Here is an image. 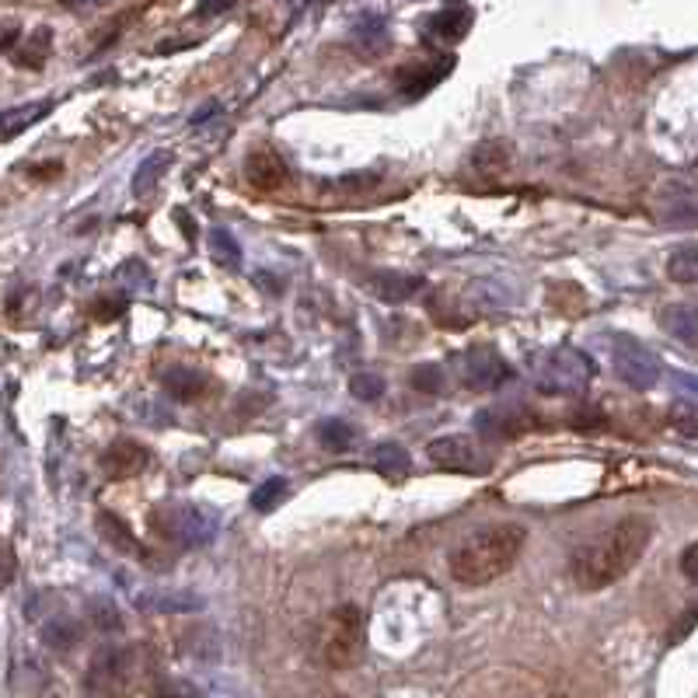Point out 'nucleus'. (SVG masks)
Segmentation results:
<instances>
[{"instance_id":"nucleus-30","label":"nucleus","mask_w":698,"mask_h":698,"mask_svg":"<svg viewBox=\"0 0 698 698\" xmlns=\"http://www.w3.org/2000/svg\"><path fill=\"white\" fill-rule=\"evenodd\" d=\"M42 639L49 650H57V653H70L73 650V642H77V626L67 622V618H57V622H49L42 629Z\"/></svg>"},{"instance_id":"nucleus-12","label":"nucleus","mask_w":698,"mask_h":698,"mask_svg":"<svg viewBox=\"0 0 698 698\" xmlns=\"http://www.w3.org/2000/svg\"><path fill=\"white\" fill-rule=\"evenodd\" d=\"M147 461H150V451L140 441H116L98 458L101 472L109 479H134L147 469Z\"/></svg>"},{"instance_id":"nucleus-6","label":"nucleus","mask_w":698,"mask_h":698,"mask_svg":"<svg viewBox=\"0 0 698 698\" xmlns=\"http://www.w3.org/2000/svg\"><path fill=\"white\" fill-rule=\"evenodd\" d=\"M598 367H593V360L573 346H562V350H552L545 360H541L538 367V387L545 395H562V399H573V395H583Z\"/></svg>"},{"instance_id":"nucleus-1","label":"nucleus","mask_w":698,"mask_h":698,"mask_svg":"<svg viewBox=\"0 0 698 698\" xmlns=\"http://www.w3.org/2000/svg\"><path fill=\"white\" fill-rule=\"evenodd\" d=\"M653 541V521L646 513H626L618 517L611 528H604L598 538H590L587 545L577 549L570 573L580 590L598 593L615 587L618 580H626L639 559L646 556Z\"/></svg>"},{"instance_id":"nucleus-33","label":"nucleus","mask_w":698,"mask_h":698,"mask_svg":"<svg viewBox=\"0 0 698 698\" xmlns=\"http://www.w3.org/2000/svg\"><path fill=\"white\" fill-rule=\"evenodd\" d=\"M670 384H675V392L681 399H688V405H698V377L695 374H670Z\"/></svg>"},{"instance_id":"nucleus-16","label":"nucleus","mask_w":698,"mask_h":698,"mask_svg":"<svg viewBox=\"0 0 698 698\" xmlns=\"http://www.w3.org/2000/svg\"><path fill=\"white\" fill-rule=\"evenodd\" d=\"M451 67H454V60H451V57H441V60H433V63L405 67V70L399 73V91H402V95H409V98H416V95L430 91L436 81H441V77H444Z\"/></svg>"},{"instance_id":"nucleus-23","label":"nucleus","mask_w":698,"mask_h":698,"mask_svg":"<svg viewBox=\"0 0 698 698\" xmlns=\"http://www.w3.org/2000/svg\"><path fill=\"white\" fill-rule=\"evenodd\" d=\"M210 252H214V263L224 266V269H238L242 266V245H238V238L230 235L227 227H214L210 230Z\"/></svg>"},{"instance_id":"nucleus-8","label":"nucleus","mask_w":698,"mask_h":698,"mask_svg":"<svg viewBox=\"0 0 698 698\" xmlns=\"http://www.w3.org/2000/svg\"><path fill=\"white\" fill-rule=\"evenodd\" d=\"M426 458L436 464V469L458 472V475H485L489 469H493V461L482 454L475 436H464V433L436 436V441H430V448H426Z\"/></svg>"},{"instance_id":"nucleus-18","label":"nucleus","mask_w":698,"mask_h":698,"mask_svg":"<svg viewBox=\"0 0 698 698\" xmlns=\"http://www.w3.org/2000/svg\"><path fill=\"white\" fill-rule=\"evenodd\" d=\"M315 441L325 448V451H335V454H346L353 451V441H356V430L343 420V416H325L318 426H315Z\"/></svg>"},{"instance_id":"nucleus-15","label":"nucleus","mask_w":698,"mask_h":698,"mask_svg":"<svg viewBox=\"0 0 698 698\" xmlns=\"http://www.w3.org/2000/svg\"><path fill=\"white\" fill-rule=\"evenodd\" d=\"M371 291L381 297V301H409L423 291V276H412V273H392V269H381L371 276Z\"/></svg>"},{"instance_id":"nucleus-28","label":"nucleus","mask_w":698,"mask_h":698,"mask_svg":"<svg viewBox=\"0 0 698 698\" xmlns=\"http://www.w3.org/2000/svg\"><path fill=\"white\" fill-rule=\"evenodd\" d=\"M98 528H101V538H106L112 549H119V552H137V538L129 534V528L119 521V517L101 513L98 517Z\"/></svg>"},{"instance_id":"nucleus-31","label":"nucleus","mask_w":698,"mask_h":698,"mask_svg":"<svg viewBox=\"0 0 698 698\" xmlns=\"http://www.w3.org/2000/svg\"><path fill=\"white\" fill-rule=\"evenodd\" d=\"M91 622H95V629H101V632H119V629H122V615H119V608H116L112 601L95 598V601H91Z\"/></svg>"},{"instance_id":"nucleus-29","label":"nucleus","mask_w":698,"mask_h":698,"mask_svg":"<svg viewBox=\"0 0 698 698\" xmlns=\"http://www.w3.org/2000/svg\"><path fill=\"white\" fill-rule=\"evenodd\" d=\"M412 387L423 395H444L448 387V374L441 364H420L416 371H412Z\"/></svg>"},{"instance_id":"nucleus-25","label":"nucleus","mask_w":698,"mask_h":698,"mask_svg":"<svg viewBox=\"0 0 698 698\" xmlns=\"http://www.w3.org/2000/svg\"><path fill=\"white\" fill-rule=\"evenodd\" d=\"M49 29H39L36 36H29V42H24L21 49H14V67H29V70H39L46 67V57H49Z\"/></svg>"},{"instance_id":"nucleus-32","label":"nucleus","mask_w":698,"mask_h":698,"mask_svg":"<svg viewBox=\"0 0 698 698\" xmlns=\"http://www.w3.org/2000/svg\"><path fill=\"white\" fill-rule=\"evenodd\" d=\"M670 426L685 436H695L698 441V405H688V402H678L670 409Z\"/></svg>"},{"instance_id":"nucleus-5","label":"nucleus","mask_w":698,"mask_h":698,"mask_svg":"<svg viewBox=\"0 0 698 698\" xmlns=\"http://www.w3.org/2000/svg\"><path fill=\"white\" fill-rule=\"evenodd\" d=\"M150 524L183 549H206L220 531L217 517L199 503H165L154 510Z\"/></svg>"},{"instance_id":"nucleus-21","label":"nucleus","mask_w":698,"mask_h":698,"mask_svg":"<svg viewBox=\"0 0 698 698\" xmlns=\"http://www.w3.org/2000/svg\"><path fill=\"white\" fill-rule=\"evenodd\" d=\"M168 165H171V154L168 150L147 154V158L140 161V168H137V175H134V193L137 196H147V193L158 189V183H161V175H165Z\"/></svg>"},{"instance_id":"nucleus-11","label":"nucleus","mask_w":698,"mask_h":698,"mask_svg":"<svg viewBox=\"0 0 698 698\" xmlns=\"http://www.w3.org/2000/svg\"><path fill=\"white\" fill-rule=\"evenodd\" d=\"M245 178H248V186L258 189V193H279L283 186H287L291 168L276 150H255V154H248V161H245Z\"/></svg>"},{"instance_id":"nucleus-9","label":"nucleus","mask_w":698,"mask_h":698,"mask_svg":"<svg viewBox=\"0 0 698 698\" xmlns=\"http://www.w3.org/2000/svg\"><path fill=\"white\" fill-rule=\"evenodd\" d=\"M510 377V364L493 346H475L461 356V381L469 392H500Z\"/></svg>"},{"instance_id":"nucleus-26","label":"nucleus","mask_w":698,"mask_h":698,"mask_svg":"<svg viewBox=\"0 0 698 698\" xmlns=\"http://www.w3.org/2000/svg\"><path fill=\"white\" fill-rule=\"evenodd\" d=\"M291 493V482L283 479V475H273V479H266L263 485H255V493H252V510H258V513H269L283 497Z\"/></svg>"},{"instance_id":"nucleus-10","label":"nucleus","mask_w":698,"mask_h":698,"mask_svg":"<svg viewBox=\"0 0 698 698\" xmlns=\"http://www.w3.org/2000/svg\"><path fill=\"white\" fill-rule=\"evenodd\" d=\"M534 426V416L524 409V405H493V409H482L475 416V430L489 441H513V436H521Z\"/></svg>"},{"instance_id":"nucleus-2","label":"nucleus","mask_w":698,"mask_h":698,"mask_svg":"<svg viewBox=\"0 0 698 698\" xmlns=\"http://www.w3.org/2000/svg\"><path fill=\"white\" fill-rule=\"evenodd\" d=\"M528 531L524 524L500 521V524H482L475 531L464 534L448 556V573L454 583L479 590L489 587L493 580L507 577L513 570V562L524 552Z\"/></svg>"},{"instance_id":"nucleus-14","label":"nucleus","mask_w":698,"mask_h":698,"mask_svg":"<svg viewBox=\"0 0 698 698\" xmlns=\"http://www.w3.org/2000/svg\"><path fill=\"white\" fill-rule=\"evenodd\" d=\"M660 328L681 346H698V304H667L660 312Z\"/></svg>"},{"instance_id":"nucleus-27","label":"nucleus","mask_w":698,"mask_h":698,"mask_svg":"<svg viewBox=\"0 0 698 698\" xmlns=\"http://www.w3.org/2000/svg\"><path fill=\"white\" fill-rule=\"evenodd\" d=\"M387 392V384H384V377L377 374V371H356L353 377H350V395L356 399V402H377L381 395Z\"/></svg>"},{"instance_id":"nucleus-20","label":"nucleus","mask_w":698,"mask_h":698,"mask_svg":"<svg viewBox=\"0 0 698 698\" xmlns=\"http://www.w3.org/2000/svg\"><path fill=\"white\" fill-rule=\"evenodd\" d=\"M374 469H377L384 479L402 482V479H409V472H412V458H409V451H405L402 444H381V448L374 451Z\"/></svg>"},{"instance_id":"nucleus-34","label":"nucleus","mask_w":698,"mask_h":698,"mask_svg":"<svg viewBox=\"0 0 698 698\" xmlns=\"http://www.w3.org/2000/svg\"><path fill=\"white\" fill-rule=\"evenodd\" d=\"M681 573H685L691 583H698V541H691V545L681 552Z\"/></svg>"},{"instance_id":"nucleus-7","label":"nucleus","mask_w":698,"mask_h":698,"mask_svg":"<svg viewBox=\"0 0 698 698\" xmlns=\"http://www.w3.org/2000/svg\"><path fill=\"white\" fill-rule=\"evenodd\" d=\"M608 353H611L615 377L622 384H629L632 392H650V387H657L663 367H660V356L650 346H642L639 340H632V335H626V332H615Z\"/></svg>"},{"instance_id":"nucleus-4","label":"nucleus","mask_w":698,"mask_h":698,"mask_svg":"<svg viewBox=\"0 0 698 698\" xmlns=\"http://www.w3.org/2000/svg\"><path fill=\"white\" fill-rule=\"evenodd\" d=\"M364 639H367L364 611L356 604L335 608L325 618V629H322V660L332 670H350L364 657Z\"/></svg>"},{"instance_id":"nucleus-22","label":"nucleus","mask_w":698,"mask_h":698,"mask_svg":"<svg viewBox=\"0 0 698 698\" xmlns=\"http://www.w3.org/2000/svg\"><path fill=\"white\" fill-rule=\"evenodd\" d=\"M203 384H206L203 374L193 371V367H171V371L165 374L168 395L178 399V402H193V399H199V395H203Z\"/></svg>"},{"instance_id":"nucleus-35","label":"nucleus","mask_w":698,"mask_h":698,"mask_svg":"<svg viewBox=\"0 0 698 698\" xmlns=\"http://www.w3.org/2000/svg\"><path fill=\"white\" fill-rule=\"evenodd\" d=\"M322 698H346V695H322Z\"/></svg>"},{"instance_id":"nucleus-17","label":"nucleus","mask_w":698,"mask_h":698,"mask_svg":"<svg viewBox=\"0 0 698 698\" xmlns=\"http://www.w3.org/2000/svg\"><path fill=\"white\" fill-rule=\"evenodd\" d=\"M510 144H503V140H482L475 150H472V158H469V168L479 175V178H500V175H507V168H510Z\"/></svg>"},{"instance_id":"nucleus-19","label":"nucleus","mask_w":698,"mask_h":698,"mask_svg":"<svg viewBox=\"0 0 698 698\" xmlns=\"http://www.w3.org/2000/svg\"><path fill=\"white\" fill-rule=\"evenodd\" d=\"M49 109H53V98H42V101H29V106L8 109V112H4V140L21 137L24 129H29L32 122L46 119V116H49Z\"/></svg>"},{"instance_id":"nucleus-24","label":"nucleus","mask_w":698,"mask_h":698,"mask_svg":"<svg viewBox=\"0 0 698 698\" xmlns=\"http://www.w3.org/2000/svg\"><path fill=\"white\" fill-rule=\"evenodd\" d=\"M667 276L675 283H685V287H691V283H698V248H675L667 258Z\"/></svg>"},{"instance_id":"nucleus-3","label":"nucleus","mask_w":698,"mask_h":698,"mask_svg":"<svg viewBox=\"0 0 698 698\" xmlns=\"http://www.w3.org/2000/svg\"><path fill=\"white\" fill-rule=\"evenodd\" d=\"M137 681V650L122 642H106L95 650L85 670V698H126Z\"/></svg>"},{"instance_id":"nucleus-13","label":"nucleus","mask_w":698,"mask_h":698,"mask_svg":"<svg viewBox=\"0 0 698 698\" xmlns=\"http://www.w3.org/2000/svg\"><path fill=\"white\" fill-rule=\"evenodd\" d=\"M472 24H475V11H472L469 4H448V8H441V11H433V14H430L426 32H430V39H436V42L454 46V42H461L464 36H469Z\"/></svg>"}]
</instances>
